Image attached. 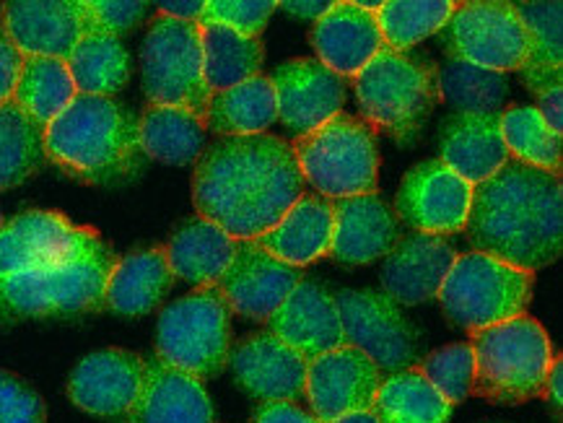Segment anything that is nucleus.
Instances as JSON below:
<instances>
[{"label": "nucleus", "instance_id": "1", "mask_svg": "<svg viewBox=\"0 0 563 423\" xmlns=\"http://www.w3.org/2000/svg\"><path fill=\"white\" fill-rule=\"evenodd\" d=\"M307 192L291 143L280 135H231L195 159L192 203L231 240L255 242Z\"/></svg>", "mask_w": 563, "mask_h": 423}, {"label": "nucleus", "instance_id": "2", "mask_svg": "<svg viewBox=\"0 0 563 423\" xmlns=\"http://www.w3.org/2000/svg\"><path fill=\"white\" fill-rule=\"evenodd\" d=\"M467 234L475 253L536 274L563 247L561 175L509 159L486 182L473 185Z\"/></svg>", "mask_w": 563, "mask_h": 423}, {"label": "nucleus", "instance_id": "3", "mask_svg": "<svg viewBox=\"0 0 563 423\" xmlns=\"http://www.w3.org/2000/svg\"><path fill=\"white\" fill-rule=\"evenodd\" d=\"M45 156L86 185H118L139 175V118L114 97L78 94L45 127Z\"/></svg>", "mask_w": 563, "mask_h": 423}, {"label": "nucleus", "instance_id": "4", "mask_svg": "<svg viewBox=\"0 0 563 423\" xmlns=\"http://www.w3.org/2000/svg\"><path fill=\"white\" fill-rule=\"evenodd\" d=\"M118 263L112 247L93 232L76 253L45 268L0 281V320L76 318L99 312Z\"/></svg>", "mask_w": 563, "mask_h": 423}, {"label": "nucleus", "instance_id": "5", "mask_svg": "<svg viewBox=\"0 0 563 423\" xmlns=\"http://www.w3.org/2000/svg\"><path fill=\"white\" fill-rule=\"evenodd\" d=\"M353 81L358 118H364L377 135L395 143H413L426 120L442 102L439 68L413 53L382 49Z\"/></svg>", "mask_w": 563, "mask_h": 423}, {"label": "nucleus", "instance_id": "6", "mask_svg": "<svg viewBox=\"0 0 563 423\" xmlns=\"http://www.w3.org/2000/svg\"><path fill=\"white\" fill-rule=\"evenodd\" d=\"M475 356L473 396L499 405H519L545 396V382L555 361L551 335L536 318L499 322L471 333Z\"/></svg>", "mask_w": 563, "mask_h": 423}, {"label": "nucleus", "instance_id": "7", "mask_svg": "<svg viewBox=\"0 0 563 423\" xmlns=\"http://www.w3.org/2000/svg\"><path fill=\"white\" fill-rule=\"evenodd\" d=\"M301 177L317 196L341 200L369 196L379 185L377 133L358 114H338L291 143Z\"/></svg>", "mask_w": 563, "mask_h": 423}, {"label": "nucleus", "instance_id": "8", "mask_svg": "<svg viewBox=\"0 0 563 423\" xmlns=\"http://www.w3.org/2000/svg\"><path fill=\"white\" fill-rule=\"evenodd\" d=\"M231 307L219 286H200L158 314L156 358L198 379L229 367Z\"/></svg>", "mask_w": 563, "mask_h": 423}, {"label": "nucleus", "instance_id": "9", "mask_svg": "<svg viewBox=\"0 0 563 423\" xmlns=\"http://www.w3.org/2000/svg\"><path fill=\"white\" fill-rule=\"evenodd\" d=\"M536 289V274L496 260L483 253L457 255L439 289V304L446 320L473 330L499 325L527 314Z\"/></svg>", "mask_w": 563, "mask_h": 423}, {"label": "nucleus", "instance_id": "10", "mask_svg": "<svg viewBox=\"0 0 563 423\" xmlns=\"http://www.w3.org/2000/svg\"><path fill=\"white\" fill-rule=\"evenodd\" d=\"M141 76L148 104L183 107L206 123L213 94L203 74L198 21L156 13L141 47Z\"/></svg>", "mask_w": 563, "mask_h": 423}, {"label": "nucleus", "instance_id": "11", "mask_svg": "<svg viewBox=\"0 0 563 423\" xmlns=\"http://www.w3.org/2000/svg\"><path fill=\"white\" fill-rule=\"evenodd\" d=\"M439 34L452 60L471 63L475 68L501 76L522 68L530 45L517 3L504 0L457 3Z\"/></svg>", "mask_w": 563, "mask_h": 423}, {"label": "nucleus", "instance_id": "12", "mask_svg": "<svg viewBox=\"0 0 563 423\" xmlns=\"http://www.w3.org/2000/svg\"><path fill=\"white\" fill-rule=\"evenodd\" d=\"M345 346L358 348L385 371L410 369L421 348V330L400 312V304L379 291H343L335 297Z\"/></svg>", "mask_w": 563, "mask_h": 423}, {"label": "nucleus", "instance_id": "13", "mask_svg": "<svg viewBox=\"0 0 563 423\" xmlns=\"http://www.w3.org/2000/svg\"><path fill=\"white\" fill-rule=\"evenodd\" d=\"M473 185L454 175L442 159L416 164L395 196V216L418 234L450 236L467 224Z\"/></svg>", "mask_w": 563, "mask_h": 423}, {"label": "nucleus", "instance_id": "14", "mask_svg": "<svg viewBox=\"0 0 563 423\" xmlns=\"http://www.w3.org/2000/svg\"><path fill=\"white\" fill-rule=\"evenodd\" d=\"M382 385V369L353 346L317 356L307 367L305 400L317 419L330 423L341 415L372 411Z\"/></svg>", "mask_w": 563, "mask_h": 423}, {"label": "nucleus", "instance_id": "15", "mask_svg": "<svg viewBox=\"0 0 563 423\" xmlns=\"http://www.w3.org/2000/svg\"><path fill=\"white\" fill-rule=\"evenodd\" d=\"M276 89L278 120L288 131L307 135L343 112L349 81L322 66L317 57H294L271 76Z\"/></svg>", "mask_w": 563, "mask_h": 423}, {"label": "nucleus", "instance_id": "16", "mask_svg": "<svg viewBox=\"0 0 563 423\" xmlns=\"http://www.w3.org/2000/svg\"><path fill=\"white\" fill-rule=\"evenodd\" d=\"M146 358L125 348L93 350L68 377V398L99 419H128L141 396Z\"/></svg>", "mask_w": 563, "mask_h": 423}, {"label": "nucleus", "instance_id": "17", "mask_svg": "<svg viewBox=\"0 0 563 423\" xmlns=\"http://www.w3.org/2000/svg\"><path fill=\"white\" fill-rule=\"evenodd\" d=\"M307 367L305 356L271 333L247 335L229 354L236 385L260 403H307Z\"/></svg>", "mask_w": 563, "mask_h": 423}, {"label": "nucleus", "instance_id": "18", "mask_svg": "<svg viewBox=\"0 0 563 423\" xmlns=\"http://www.w3.org/2000/svg\"><path fill=\"white\" fill-rule=\"evenodd\" d=\"M93 232L97 229L76 226L57 211L19 213L0 226V281L63 260Z\"/></svg>", "mask_w": 563, "mask_h": 423}, {"label": "nucleus", "instance_id": "19", "mask_svg": "<svg viewBox=\"0 0 563 423\" xmlns=\"http://www.w3.org/2000/svg\"><path fill=\"white\" fill-rule=\"evenodd\" d=\"M0 21L24 57L65 60L89 34L84 0H13L0 5Z\"/></svg>", "mask_w": 563, "mask_h": 423}, {"label": "nucleus", "instance_id": "20", "mask_svg": "<svg viewBox=\"0 0 563 423\" xmlns=\"http://www.w3.org/2000/svg\"><path fill=\"white\" fill-rule=\"evenodd\" d=\"M299 283V268L276 260L255 242H240L234 260L216 286L227 297L231 312L265 322Z\"/></svg>", "mask_w": 563, "mask_h": 423}, {"label": "nucleus", "instance_id": "21", "mask_svg": "<svg viewBox=\"0 0 563 423\" xmlns=\"http://www.w3.org/2000/svg\"><path fill=\"white\" fill-rule=\"evenodd\" d=\"M454 260L457 249L444 236L400 234L395 247L382 257L379 278L385 297L406 307L437 299Z\"/></svg>", "mask_w": 563, "mask_h": 423}, {"label": "nucleus", "instance_id": "22", "mask_svg": "<svg viewBox=\"0 0 563 423\" xmlns=\"http://www.w3.org/2000/svg\"><path fill=\"white\" fill-rule=\"evenodd\" d=\"M265 325L271 335H276L307 361L345 346L335 297L324 286L307 278H301L284 304L265 320Z\"/></svg>", "mask_w": 563, "mask_h": 423}, {"label": "nucleus", "instance_id": "23", "mask_svg": "<svg viewBox=\"0 0 563 423\" xmlns=\"http://www.w3.org/2000/svg\"><path fill=\"white\" fill-rule=\"evenodd\" d=\"M400 240V221L379 192L333 200L330 255L345 265H369L385 257Z\"/></svg>", "mask_w": 563, "mask_h": 423}, {"label": "nucleus", "instance_id": "24", "mask_svg": "<svg viewBox=\"0 0 563 423\" xmlns=\"http://www.w3.org/2000/svg\"><path fill=\"white\" fill-rule=\"evenodd\" d=\"M317 60L341 78H356L385 49L377 13L364 11L353 0L333 3L309 34Z\"/></svg>", "mask_w": 563, "mask_h": 423}, {"label": "nucleus", "instance_id": "25", "mask_svg": "<svg viewBox=\"0 0 563 423\" xmlns=\"http://www.w3.org/2000/svg\"><path fill=\"white\" fill-rule=\"evenodd\" d=\"M125 423H213V405L203 379L151 358Z\"/></svg>", "mask_w": 563, "mask_h": 423}, {"label": "nucleus", "instance_id": "26", "mask_svg": "<svg viewBox=\"0 0 563 423\" xmlns=\"http://www.w3.org/2000/svg\"><path fill=\"white\" fill-rule=\"evenodd\" d=\"M330 242H333V200L305 192L276 226L257 236L255 245L276 260L301 270L305 265L328 257Z\"/></svg>", "mask_w": 563, "mask_h": 423}, {"label": "nucleus", "instance_id": "27", "mask_svg": "<svg viewBox=\"0 0 563 423\" xmlns=\"http://www.w3.org/2000/svg\"><path fill=\"white\" fill-rule=\"evenodd\" d=\"M499 114H452L442 127V159L454 175L471 185L486 182L504 164L509 151L504 146Z\"/></svg>", "mask_w": 563, "mask_h": 423}, {"label": "nucleus", "instance_id": "28", "mask_svg": "<svg viewBox=\"0 0 563 423\" xmlns=\"http://www.w3.org/2000/svg\"><path fill=\"white\" fill-rule=\"evenodd\" d=\"M175 283L167 249L151 247L118 257L104 291V307L122 318H143L154 312Z\"/></svg>", "mask_w": 563, "mask_h": 423}, {"label": "nucleus", "instance_id": "29", "mask_svg": "<svg viewBox=\"0 0 563 423\" xmlns=\"http://www.w3.org/2000/svg\"><path fill=\"white\" fill-rule=\"evenodd\" d=\"M236 245L221 226L195 216L172 234L167 260L175 278L192 286H216L234 260Z\"/></svg>", "mask_w": 563, "mask_h": 423}, {"label": "nucleus", "instance_id": "30", "mask_svg": "<svg viewBox=\"0 0 563 423\" xmlns=\"http://www.w3.org/2000/svg\"><path fill=\"white\" fill-rule=\"evenodd\" d=\"M276 120V89H273V81L268 76L260 74L240 86L216 91L211 102H208L206 131L221 135V138H231V135H257L268 133Z\"/></svg>", "mask_w": 563, "mask_h": 423}, {"label": "nucleus", "instance_id": "31", "mask_svg": "<svg viewBox=\"0 0 563 423\" xmlns=\"http://www.w3.org/2000/svg\"><path fill=\"white\" fill-rule=\"evenodd\" d=\"M206 123L183 107L146 104L139 114V141L148 159L185 167L203 154Z\"/></svg>", "mask_w": 563, "mask_h": 423}, {"label": "nucleus", "instance_id": "32", "mask_svg": "<svg viewBox=\"0 0 563 423\" xmlns=\"http://www.w3.org/2000/svg\"><path fill=\"white\" fill-rule=\"evenodd\" d=\"M517 9L527 26V37H530L527 57L517 74L522 76L527 89L536 91L538 97L563 84V5L553 0V3H522Z\"/></svg>", "mask_w": 563, "mask_h": 423}, {"label": "nucleus", "instance_id": "33", "mask_svg": "<svg viewBox=\"0 0 563 423\" xmlns=\"http://www.w3.org/2000/svg\"><path fill=\"white\" fill-rule=\"evenodd\" d=\"M200 45H203V74L211 94L250 81L263 70L265 47L260 37H247L229 26L206 24L200 26Z\"/></svg>", "mask_w": 563, "mask_h": 423}, {"label": "nucleus", "instance_id": "34", "mask_svg": "<svg viewBox=\"0 0 563 423\" xmlns=\"http://www.w3.org/2000/svg\"><path fill=\"white\" fill-rule=\"evenodd\" d=\"M379 423H450L452 405L416 367L382 379L372 405Z\"/></svg>", "mask_w": 563, "mask_h": 423}, {"label": "nucleus", "instance_id": "35", "mask_svg": "<svg viewBox=\"0 0 563 423\" xmlns=\"http://www.w3.org/2000/svg\"><path fill=\"white\" fill-rule=\"evenodd\" d=\"M78 94L114 97L130 81V55L125 45L110 34H86L65 57Z\"/></svg>", "mask_w": 563, "mask_h": 423}, {"label": "nucleus", "instance_id": "36", "mask_svg": "<svg viewBox=\"0 0 563 423\" xmlns=\"http://www.w3.org/2000/svg\"><path fill=\"white\" fill-rule=\"evenodd\" d=\"M78 97L70 70L57 57H24L13 102L40 127H47Z\"/></svg>", "mask_w": 563, "mask_h": 423}, {"label": "nucleus", "instance_id": "37", "mask_svg": "<svg viewBox=\"0 0 563 423\" xmlns=\"http://www.w3.org/2000/svg\"><path fill=\"white\" fill-rule=\"evenodd\" d=\"M45 127L9 99L0 104V192L19 188L45 164Z\"/></svg>", "mask_w": 563, "mask_h": 423}, {"label": "nucleus", "instance_id": "38", "mask_svg": "<svg viewBox=\"0 0 563 423\" xmlns=\"http://www.w3.org/2000/svg\"><path fill=\"white\" fill-rule=\"evenodd\" d=\"M499 125L509 159L561 175V135L551 131L536 107L501 110Z\"/></svg>", "mask_w": 563, "mask_h": 423}, {"label": "nucleus", "instance_id": "39", "mask_svg": "<svg viewBox=\"0 0 563 423\" xmlns=\"http://www.w3.org/2000/svg\"><path fill=\"white\" fill-rule=\"evenodd\" d=\"M452 0H387L377 11V24L387 49L410 53L418 42L439 34L454 13Z\"/></svg>", "mask_w": 563, "mask_h": 423}, {"label": "nucleus", "instance_id": "40", "mask_svg": "<svg viewBox=\"0 0 563 423\" xmlns=\"http://www.w3.org/2000/svg\"><path fill=\"white\" fill-rule=\"evenodd\" d=\"M439 91L462 114H494L501 112L509 81L507 76L450 57V63L439 70Z\"/></svg>", "mask_w": 563, "mask_h": 423}, {"label": "nucleus", "instance_id": "41", "mask_svg": "<svg viewBox=\"0 0 563 423\" xmlns=\"http://www.w3.org/2000/svg\"><path fill=\"white\" fill-rule=\"evenodd\" d=\"M416 369L429 379L431 387L452 408L465 403L473 396L475 385V356L471 343H452V346L437 348L416 364Z\"/></svg>", "mask_w": 563, "mask_h": 423}, {"label": "nucleus", "instance_id": "42", "mask_svg": "<svg viewBox=\"0 0 563 423\" xmlns=\"http://www.w3.org/2000/svg\"><path fill=\"white\" fill-rule=\"evenodd\" d=\"M276 9V0H208L200 11L198 24H219L247 34V37H260Z\"/></svg>", "mask_w": 563, "mask_h": 423}, {"label": "nucleus", "instance_id": "43", "mask_svg": "<svg viewBox=\"0 0 563 423\" xmlns=\"http://www.w3.org/2000/svg\"><path fill=\"white\" fill-rule=\"evenodd\" d=\"M148 5L141 0H84V16L89 34H120L133 32L135 26L143 24Z\"/></svg>", "mask_w": 563, "mask_h": 423}, {"label": "nucleus", "instance_id": "44", "mask_svg": "<svg viewBox=\"0 0 563 423\" xmlns=\"http://www.w3.org/2000/svg\"><path fill=\"white\" fill-rule=\"evenodd\" d=\"M0 423H47V405L26 379L0 369Z\"/></svg>", "mask_w": 563, "mask_h": 423}, {"label": "nucleus", "instance_id": "45", "mask_svg": "<svg viewBox=\"0 0 563 423\" xmlns=\"http://www.w3.org/2000/svg\"><path fill=\"white\" fill-rule=\"evenodd\" d=\"M21 63H24V55L13 47V42L5 34L3 21H0V104L9 102L13 97V89H16Z\"/></svg>", "mask_w": 563, "mask_h": 423}, {"label": "nucleus", "instance_id": "46", "mask_svg": "<svg viewBox=\"0 0 563 423\" xmlns=\"http://www.w3.org/2000/svg\"><path fill=\"white\" fill-rule=\"evenodd\" d=\"M252 423H322L305 405L296 403H263L257 408Z\"/></svg>", "mask_w": 563, "mask_h": 423}, {"label": "nucleus", "instance_id": "47", "mask_svg": "<svg viewBox=\"0 0 563 423\" xmlns=\"http://www.w3.org/2000/svg\"><path fill=\"white\" fill-rule=\"evenodd\" d=\"M536 110L543 114V120L551 125L553 133H563V89L555 86V89H548L543 94H538V107Z\"/></svg>", "mask_w": 563, "mask_h": 423}, {"label": "nucleus", "instance_id": "48", "mask_svg": "<svg viewBox=\"0 0 563 423\" xmlns=\"http://www.w3.org/2000/svg\"><path fill=\"white\" fill-rule=\"evenodd\" d=\"M543 398L555 408V411H561L563 408V361H561V356H555L551 375H548Z\"/></svg>", "mask_w": 563, "mask_h": 423}, {"label": "nucleus", "instance_id": "49", "mask_svg": "<svg viewBox=\"0 0 563 423\" xmlns=\"http://www.w3.org/2000/svg\"><path fill=\"white\" fill-rule=\"evenodd\" d=\"M330 5H333V3H324V0H314V3L288 0V3H284V9L288 13H294V16H301V19H322L324 13L330 11Z\"/></svg>", "mask_w": 563, "mask_h": 423}, {"label": "nucleus", "instance_id": "50", "mask_svg": "<svg viewBox=\"0 0 563 423\" xmlns=\"http://www.w3.org/2000/svg\"><path fill=\"white\" fill-rule=\"evenodd\" d=\"M203 3H158V13L183 21H198Z\"/></svg>", "mask_w": 563, "mask_h": 423}, {"label": "nucleus", "instance_id": "51", "mask_svg": "<svg viewBox=\"0 0 563 423\" xmlns=\"http://www.w3.org/2000/svg\"><path fill=\"white\" fill-rule=\"evenodd\" d=\"M330 423H379L377 415L374 411H358V413H349V415H341V419L330 421Z\"/></svg>", "mask_w": 563, "mask_h": 423}, {"label": "nucleus", "instance_id": "52", "mask_svg": "<svg viewBox=\"0 0 563 423\" xmlns=\"http://www.w3.org/2000/svg\"><path fill=\"white\" fill-rule=\"evenodd\" d=\"M5 224V221H3V208H0V226H3Z\"/></svg>", "mask_w": 563, "mask_h": 423}]
</instances>
